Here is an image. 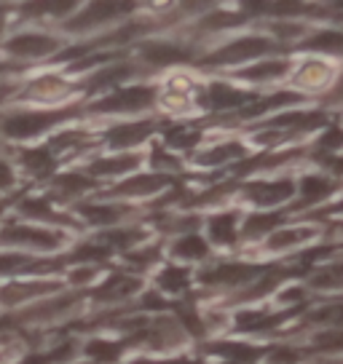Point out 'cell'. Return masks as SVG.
I'll list each match as a JSON object with an SVG mask.
<instances>
[{
  "mask_svg": "<svg viewBox=\"0 0 343 364\" xmlns=\"http://www.w3.org/2000/svg\"><path fill=\"white\" fill-rule=\"evenodd\" d=\"M68 113H30V115H14V118H6L3 121V132L9 136H33L38 132L48 129L51 124H57L59 118H65Z\"/></svg>",
  "mask_w": 343,
  "mask_h": 364,
  "instance_id": "obj_1",
  "label": "cell"
},
{
  "mask_svg": "<svg viewBox=\"0 0 343 364\" xmlns=\"http://www.w3.org/2000/svg\"><path fill=\"white\" fill-rule=\"evenodd\" d=\"M153 102V89H145V86H134V89H124L110 94L107 100L97 102V110L100 113H115V110H142Z\"/></svg>",
  "mask_w": 343,
  "mask_h": 364,
  "instance_id": "obj_2",
  "label": "cell"
},
{
  "mask_svg": "<svg viewBox=\"0 0 343 364\" xmlns=\"http://www.w3.org/2000/svg\"><path fill=\"white\" fill-rule=\"evenodd\" d=\"M274 46L268 38H239L236 43L226 46V48H220L215 57L209 59V62H241V59H250V57H263L265 51H271Z\"/></svg>",
  "mask_w": 343,
  "mask_h": 364,
  "instance_id": "obj_3",
  "label": "cell"
},
{
  "mask_svg": "<svg viewBox=\"0 0 343 364\" xmlns=\"http://www.w3.org/2000/svg\"><path fill=\"white\" fill-rule=\"evenodd\" d=\"M126 11H132V3H92V6L86 9V14L75 16L68 27H70V30L94 27V24L107 22V19H113V16H118V14H126Z\"/></svg>",
  "mask_w": 343,
  "mask_h": 364,
  "instance_id": "obj_4",
  "label": "cell"
},
{
  "mask_svg": "<svg viewBox=\"0 0 343 364\" xmlns=\"http://www.w3.org/2000/svg\"><path fill=\"white\" fill-rule=\"evenodd\" d=\"M0 241H16V244H35V247H48L54 250L59 244L57 233H48L43 228H19L14 225L0 233Z\"/></svg>",
  "mask_w": 343,
  "mask_h": 364,
  "instance_id": "obj_5",
  "label": "cell"
},
{
  "mask_svg": "<svg viewBox=\"0 0 343 364\" xmlns=\"http://www.w3.org/2000/svg\"><path fill=\"white\" fill-rule=\"evenodd\" d=\"M255 276H260V271L252 265H220V268L206 271L201 276V282H206V284H244Z\"/></svg>",
  "mask_w": 343,
  "mask_h": 364,
  "instance_id": "obj_6",
  "label": "cell"
},
{
  "mask_svg": "<svg viewBox=\"0 0 343 364\" xmlns=\"http://www.w3.org/2000/svg\"><path fill=\"white\" fill-rule=\"evenodd\" d=\"M54 48H57V41L46 35H19L9 43V51L16 57H43V54H51Z\"/></svg>",
  "mask_w": 343,
  "mask_h": 364,
  "instance_id": "obj_7",
  "label": "cell"
},
{
  "mask_svg": "<svg viewBox=\"0 0 343 364\" xmlns=\"http://www.w3.org/2000/svg\"><path fill=\"white\" fill-rule=\"evenodd\" d=\"M292 191H295V188H292V182L290 180L258 182V185H252L250 188V198L263 206H271V204H279V201H287V198L292 196Z\"/></svg>",
  "mask_w": 343,
  "mask_h": 364,
  "instance_id": "obj_8",
  "label": "cell"
},
{
  "mask_svg": "<svg viewBox=\"0 0 343 364\" xmlns=\"http://www.w3.org/2000/svg\"><path fill=\"white\" fill-rule=\"evenodd\" d=\"M250 100H252L250 94L233 89V86H228V83H212V86H209V105L218 107V110L239 107V105H247Z\"/></svg>",
  "mask_w": 343,
  "mask_h": 364,
  "instance_id": "obj_9",
  "label": "cell"
},
{
  "mask_svg": "<svg viewBox=\"0 0 343 364\" xmlns=\"http://www.w3.org/2000/svg\"><path fill=\"white\" fill-rule=\"evenodd\" d=\"M335 180L330 177H322V174H311V177H303L300 182V196H303V204H317L322 198L335 193Z\"/></svg>",
  "mask_w": 343,
  "mask_h": 364,
  "instance_id": "obj_10",
  "label": "cell"
},
{
  "mask_svg": "<svg viewBox=\"0 0 343 364\" xmlns=\"http://www.w3.org/2000/svg\"><path fill=\"white\" fill-rule=\"evenodd\" d=\"M153 132V124H129V126H115L107 134V142L113 148H129V145H139L145 136Z\"/></svg>",
  "mask_w": 343,
  "mask_h": 364,
  "instance_id": "obj_11",
  "label": "cell"
},
{
  "mask_svg": "<svg viewBox=\"0 0 343 364\" xmlns=\"http://www.w3.org/2000/svg\"><path fill=\"white\" fill-rule=\"evenodd\" d=\"M142 54L148 62H156V65H169V62H185L188 54L180 51V48H174L169 43H148L142 46Z\"/></svg>",
  "mask_w": 343,
  "mask_h": 364,
  "instance_id": "obj_12",
  "label": "cell"
},
{
  "mask_svg": "<svg viewBox=\"0 0 343 364\" xmlns=\"http://www.w3.org/2000/svg\"><path fill=\"white\" fill-rule=\"evenodd\" d=\"M169 177H161V174H153V177H134V180L124 182L121 188H115L113 193H129V196H137V193H153L159 191L164 185H169Z\"/></svg>",
  "mask_w": 343,
  "mask_h": 364,
  "instance_id": "obj_13",
  "label": "cell"
},
{
  "mask_svg": "<svg viewBox=\"0 0 343 364\" xmlns=\"http://www.w3.org/2000/svg\"><path fill=\"white\" fill-rule=\"evenodd\" d=\"M306 48L324 51V54H341L343 51V33L341 30H324V33H317L314 38H309Z\"/></svg>",
  "mask_w": 343,
  "mask_h": 364,
  "instance_id": "obj_14",
  "label": "cell"
},
{
  "mask_svg": "<svg viewBox=\"0 0 343 364\" xmlns=\"http://www.w3.org/2000/svg\"><path fill=\"white\" fill-rule=\"evenodd\" d=\"M139 287V279H129V276H113L107 284H102L97 289V297L100 300H113V297H124L129 295L132 289Z\"/></svg>",
  "mask_w": 343,
  "mask_h": 364,
  "instance_id": "obj_15",
  "label": "cell"
},
{
  "mask_svg": "<svg viewBox=\"0 0 343 364\" xmlns=\"http://www.w3.org/2000/svg\"><path fill=\"white\" fill-rule=\"evenodd\" d=\"M209 236L218 244H231L236 239V217L233 215H218L209 220Z\"/></svg>",
  "mask_w": 343,
  "mask_h": 364,
  "instance_id": "obj_16",
  "label": "cell"
},
{
  "mask_svg": "<svg viewBox=\"0 0 343 364\" xmlns=\"http://www.w3.org/2000/svg\"><path fill=\"white\" fill-rule=\"evenodd\" d=\"M209 351L220 353V356H228L233 362H252L260 353L258 348L244 346V343H215V346H209Z\"/></svg>",
  "mask_w": 343,
  "mask_h": 364,
  "instance_id": "obj_17",
  "label": "cell"
},
{
  "mask_svg": "<svg viewBox=\"0 0 343 364\" xmlns=\"http://www.w3.org/2000/svg\"><path fill=\"white\" fill-rule=\"evenodd\" d=\"M297 97L295 94H274V97H265V100H255L252 105H247L244 110H241V115H247V118H252V115H260V113H268V110H274V107H282V105L287 102H295Z\"/></svg>",
  "mask_w": 343,
  "mask_h": 364,
  "instance_id": "obj_18",
  "label": "cell"
},
{
  "mask_svg": "<svg viewBox=\"0 0 343 364\" xmlns=\"http://www.w3.org/2000/svg\"><path fill=\"white\" fill-rule=\"evenodd\" d=\"M282 316H271V314H263V311H247V314H239L236 316V327L239 330H265L276 324Z\"/></svg>",
  "mask_w": 343,
  "mask_h": 364,
  "instance_id": "obj_19",
  "label": "cell"
},
{
  "mask_svg": "<svg viewBox=\"0 0 343 364\" xmlns=\"http://www.w3.org/2000/svg\"><path fill=\"white\" fill-rule=\"evenodd\" d=\"M285 70H287L285 62H260V65H255V68L244 70V73H241V78H247V80H271V78L285 75Z\"/></svg>",
  "mask_w": 343,
  "mask_h": 364,
  "instance_id": "obj_20",
  "label": "cell"
},
{
  "mask_svg": "<svg viewBox=\"0 0 343 364\" xmlns=\"http://www.w3.org/2000/svg\"><path fill=\"white\" fill-rule=\"evenodd\" d=\"M137 166L134 156H118V159H105L97 161L92 166V174H118V171H129Z\"/></svg>",
  "mask_w": 343,
  "mask_h": 364,
  "instance_id": "obj_21",
  "label": "cell"
},
{
  "mask_svg": "<svg viewBox=\"0 0 343 364\" xmlns=\"http://www.w3.org/2000/svg\"><path fill=\"white\" fill-rule=\"evenodd\" d=\"M282 220H285V217L279 215V212H263V215H252L244 228H247L250 236H255V233H265V230H271V228H279Z\"/></svg>",
  "mask_w": 343,
  "mask_h": 364,
  "instance_id": "obj_22",
  "label": "cell"
},
{
  "mask_svg": "<svg viewBox=\"0 0 343 364\" xmlns=\"http://www.w3.org/2000/svg\"><path fill=\"white\" fill-rule=\"evenodd\" d=\"M124 348V343H105V341H94L86 346V353L94 356V359H100V362H115L118 359V353Z\"/></svg>",
  "mask_w": 343,
  "mask_h": 364,
  "instance_id": "obj_23",
  "label": "cell"
},
{
  "mask_svg": "<svg viewBox=\"0 0 343 364\" xmlns=\"http://www.w3.org/2000/svg\"><path fill=\"white\" fill-rule=\"evenodd\" d=\"M311 284L320 287V289H341L343 287V265H332V268L320 271L314 279H311Z\"/></svg>",
  "mask_w": 343,
  "mask_h": 364,
  "instance_id": "obj_24",
  "label": "cell"
},
{
  "mask_svg": "<svg viewBox=\"0 0 343 364\" xmlns=\"http://www.w3.org/2000/svg\"><path fill=\"white\" fill-rule=\"evenodd\" d=\"M80 215L86 217L89 223H115L121 212L113 209V206H94V204H86L80 206Z\"/></svg>",
  "mask_w": 343,
  "mask_h": 364,
  "instance_id": "obj_25",
  "label": "cell"
},
{
  "mask_svg": "<svg viewBox=\"0 0 343 364\" xmlns=\"http://www.w3.org/2000/svg\"><path fill=\"white\" fill-rule=\"evenodd\" d=\"M159 284L169 292H180L188 284V271L185 268H167V271L159 276Z\"/></svg>",
  "mask_w": 343,
  "mask_h": 364,
  "instance_id": "obj_26",
  "label": "cell"
},
{
  "mask_svg": "<svg viewBox=\"0 0 343 364\" xmlns=\"http://www.w3.org/2000/svg\"><path fill=\"white\" fill-rule=\"evenodd\" d=\"M46 289H54V284H48V287H41V284H30V287L14 284V287H9V289H3V292H0V300H3V303H16L19 297L38 295V292H46Z\"/></svg>",
  "mask_w": 343,
  "mask_h": 364,
  "instance_id": "obj_27",
  "label": "cell"
},
{
  "mask_svg": "<svg viewBox=\"0 0 343 364\" xmlns=\"http://www.w3.org/2000/svg\"><path fill=\"white\" fill-rule=\"evenodd\" d=\"M57 188L59 191H65V193H83V191L92 188V180L83 177V174H65V177H59L57 180Z\"/></svg>",
  "mask_w": 343,
  "mask_h": 364,
  "instance_id": "obj_28",
  "label": "cell"
},
{
  "mask_svg": "<svg viewBox=\"0 0 343 364\" xmlns=\"http://www.w3.org/2000/svg\"><path fill=\"white\" fill-rule=\"evenodd\" d=\"M22 161L30 166L33 171H38V174H46V171H51V156H48L46 150H27L22 156Z\"/></svg>",
  "mask_w": 343,
  "mask_h": 364,
  "instance_id": "obj_29",
  "label": "cell"
},
{
  "mask_svg": "<svg viewBox=\"0 0 343 364\" xmlns=\"http://www.w3.org/2000/svg\"><path fill=\"white\" fill-rule=\"evenodd\" d=\"M177 255H183V257H204L206 255V244L199 236H185L180 244H177Z\"/></svg>",
  "mask_w": 343,
  "mask_h": 364,
  "instance_id": "obj_30",
  "label": "cell"
},
{
  "mask_svg": "<svg viewBox=\"0 0 343 364\" xmlns=\"http://www.w3.org/2000/svg\"><path fill=\"white\" fill-rule=\"evenodd\" d=\"M102 239L107 241V244H113V247H129L132 241H139L142 239V230H107V233H102Z\"/></svg>",
  "mask_w": 343,
  "mask_h": 364,
  "instance_id": "obj_31",
  "label": "cell"
},
{
  "mask_svg": "<svg viewBox=\"0 0 343 364\" xmlns=\"http://www.w3.org/2000/svg\"><path fill=\"white\" fill-rule=\"evenodd\" d=\"M327 75H330V70L324 68V65H320V62H314V65H306V68L300 70L297 80L311 83V86H320V83H324V78H327Z\"/></svg>",
  "mask_w": 343,
  "mask_h": 364,
  "instance_id": "obj_32",
  "label": "cell"
},
{
  "mask_svg": "<svg viewBox=\"0 0 343 364\" xmlns=\"http://www.w3.org/2000/svg\"><path fill=\"white\" fill-rule=\"evenodd\" d=\"M132 70L129 68H113V70H102V73H97L94 75V80L89 83V89H102V86H107V83H115L118 78H124V75H129Z\"/></svg>",
  "mask_w": 343,
  "mask_h": 364,
  "instance_id": "obj_33",
  "label": "cell"
},
{
  "mask_svg": "<svg viewBox=\"0 0 343 364\" xmlns=\"http://www.w3.org/2000/svg\"><path fill=\"white\" fill-rule=\"evenodd\" d=\"M236 156H241L239 145H223V148L212 150V153H204L201 161H204V164H226L228 159H236Z\"/></svg>",
  "mask_w": 343,
  "mask_h": 364,
  "instance_id": "obj_34",
  "label": "cell"
},
{
  "mask_svg": "<svg viewBox=\"0 0 343 364\" xmlns=\"http://www.w3.org/2000/svg\"><path fill=\"white\" fill-rule=\"evenodd\" d=\"M311 321H317V324H343V306H327V308H320Z\"/></svg>",
  "mask_w": 343,
  "mask_h": 364,
  "instance_id": "obj_35",
  "label": "cell"
},
{
  "mask_svg": "<svg viewBox=\"0 0 343 364\" xmlns=\"http://www.w3.org/2000/svg\"><path fill=\"white\" fill-rule=\"evenodd\" d=\"M73 9V3L65 0V3H27L24 6V11L27 14H48V11H57V14H65Z\"/></svg>",
  "mask_w": 343,
  "mask_h": 364,
  "instance_id": "obj_36",
  "label": "cell"
},
{
  "mask_svg": "<svg viewBox=\"0 0 343 364\" xmlns=\"http://www.w3.org/2000/svg\"><path fill=\"white\" fill-rule=\"evenodd\" d=\"M314 346L322 348V351H338V348H343V332H324L314 341Z\"/></svg>",
  "mask_w": 343,
  "mask_h": 364,
  "instance_id": "obj_37",
  "label": "cell"
},
{
  "mask_svg": "<svg viewBox=\"0 0 343 364\" xmlns=\"http://www.w3.org/2000/svg\"><path fill=\"white\" fill-rule=\"evenodd\" d=\"M306 236H309V233H300V230H282V233H276L268 244H271L274 250H282V247H287V244H297V241H303Z\"/></svg>",
  "mask_w": 343,
  "mask_h": 364,
  "instance_id": "obj_38",
  "label": "cell"
},
{
  "mask_svg": "<svg viewBox=\"0 0 343 364\" xmlns=\"http://www.w3.org/2000/svg\"><path fill=\"white\" fill-rule=\"evenodd\" d=\"M169 145H174V148H191V145H196L199 142V134L196 132H169Z\"/></svg>",
  "mask_w": 343,
  "mask_h": 364,
  "instance_id": "obj_39",
  "label": "cell"
},
{
  "mask_svg": "<svg viewBox=\"0 0 343 364\" xmlns=\"http://www.w3.org/2000/svg\"><path fill=\"white\" fill-rule=\"evenodd\" d=\"M22 209L27 212V215H33V217H46V220H57V215L48 209L46 201H24Z\"/></svg>",
  "mask_w": 343,
  "mask_h": 364,
  "instance_id": "obj_40",
  "label": "cell"
},
{
  "mask_svg": "<svg viewBox=\"0 0 343 364\" xmlns=\"http://www.w3.org/2000/svg\"><path fill=\"white\" fill-rule=\"evenodd\" d=\"M110 255V250H102V247H80L73 260H105Z\"/></svg>",
  "mask_w": 343,
  "mask_h": 364,
  "instance_id": "obj_41",
  "label": "cell"
},
{
  "mask_svg": "<svg viewBox=\"0 0 343 364\" xmlns=\"http://www.w3.org/2000/svg\"><path fill=\"white\" fill-rule=\"evenodd\" d=\"M236 22H241V16H236V14H212V16L204 19L206 27H226V24H236Z\"/></svg>",
  "mask_w": 343,
  "mask_h": 364,
  "instance_id": "obj_42",
  "label": "cell"
},
{
  "mask_svg": "<svg viewBox=\"0 0 343 364\" xmlns=\"http://www.w3.org/2000/svg\"><path fill=\"white\" fill-rule=\"evenodd\" d=\"M24 257H19V255H0V273H11L16 271V268H22L24 265Z\"/></svg>",
  "mask_w": 343,
  "mask_h": 364,
  "instance_id": "obj_43",
  "label": "cell"
},
{
  "mask_svg": "<svg viewBox=\"0 0 343 364\" xmlns=\"http://www.w3.org/2000/svg\"><path fill=\"white\" fill-rule=\"evenodd\" d=\"M343 145V132L335 126V129H330L327 134L322 136V148H327V150H335V148H341Z\"/></svg>",
  "mask_w": 343,
  "mask_h": 364,
  "instance_id": "obj_44",
  "label": "cell"
},
{
  "mask_svg": "<svg viewBox=\"0 0 343 364\" xmlns=\"http://www.w3.org/2000/svg\"><path fill=\"white\" fill-rule=\"evenodd\" d=\"M180 318L185 321V327H188L191 332H196V335H201V332H204L201 321H199V316H196V311H188V308H183V311H180Z\"/></svg>",
  "mask_w": 343,
  "mask_h": 364,
  "instance_id": "obj_45",
  "label": "cell"
},
{
  "mask_svg": "<svg viewBox=\"0 0 343 364\" xmlns=\"http://www.w3.org/2000/svg\"><path fill=\"white\" fill-rule=\"evenodd\" d=\"M274 362H279V364H292V362H297V353L290 351V348H279V351H274Z\"/></svg>",
  "mask_w": 343,
  "mask_h": 364,
  "instance_id": "obj_46",
  "label": "cell"
},
{
  "mask_svg": "<svg viewBox=\"0 0 343 364\" xmlns=\"http://www.w3.org/2000/svg\"><path fill=\"white\" fill-rule=\"evenodd\" d=\"M11 182H14V174H11V169H9V164L0 161V188H9Z\"/></svg>",
  "mask_w": 343,
  "mask_h": 364,
  "instance_id": "obj_47",
  "label": "cell"
},
{
  "mask_svg": "<svg viewBox=\"0 0 343 364\" xmlns=\"http://www.w3.org/2000/svg\"><path fill=\"white\" fill-rule=\"evenodd\" d=\"M145 306L161 311V308H169V303H164V300H161L159 295H148V297H145Z\"/></svg>",
  "mask_w": 343,
  "mask_h": 364,
  "instance_id": "obj_48",
  "label": "cell"
},
{
  "mask_svg": "<svg viewBox=\"0 0 343 364\" xmlns=\"http://www.w3.org/2000/svg\"><path fill=\"white\" fill-rule=\"evenodd\" d=\"M92 273L94 271H86V273L80 271V273H75V276H73V282H83V279H92Z\"/></svg>",
  "mask_w": 343,
  "mask_h": 364,
  "instance_id": "obj_49",
  "label": "cell"
},
{
  "mask_svg": "<svg viewBox=\"0 0 343 364\" xmlns=\"http://www.w3.org/2000/svg\"><path fill=\"white\" fill-rule=\"evenodd\" d=\"M0 30H3V11H0Z\"/></svg>",
  "mask_w": 343,
  "mask_h": 364,
  "instance_id": "obj_50",
  "label": "cell"
},
{
  "mask_svg": "<svg viewBox=\"0 0 343 364\" xmlns=\"http://www.w3.org/2000/svg\"><path fill=\"white\" fill-rule=\"evenodd\" d=\"M338 97H343V89H341V91H338Z\"/></svg>",
  "mask_w": 343,
  "mask_h": 364,
  "instance_id": "obj_51",
  "label": "cell"
},
{
  "mask_svg": "<svg viewBox=\"0 0 343 364\" xmlns=\"http://www.w3.org/2000/svg\"><path fill=\"white\" fill-rule=\"evenodd\" d=\"M338 209H341V212H343V204H338Z\"/></svg>",
  "mask_w": 343,
  "mask_h": 364,
  "instance_id": "obj_52",
  "label": "cell"
}]
</instances>
